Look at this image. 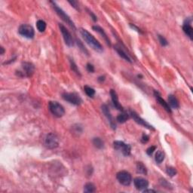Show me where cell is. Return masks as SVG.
I'll return each instance as SVG.
<instances>
[{"instance_id":"cell-1","label":"cell","mask_w":193,"mask_h":193,"mask_svg":"<svg viewBox=\"0 0 193 193\" xmlns=\"http://www.w3.org/2000/svg\"><path fill=\"white\" fill-rule=\"evenodd\" d=\"M79 32L80 34L82 35V36L84 39V41L87 42V45H89V46H91L94 51L100 52V53L103 52V48L101 43L99 42V41L96 39L95 37H94L93 35H91L87 30L83 28L80 29Z\"/></svg>"},{"instance_id":"cell-2","label":"cell","mask_w":193,"mask_h":193,"mask_svg":"<svg viewBox=\"0 0 193 193\" xmlns=\"http://www.w3.org/2000/svg\"><path fill=\"white\" fill-rule=\"evenodd\" d=\"M50 3L52 5V7H53V8L55 9V12H56L57 15H58V16H59L60 17V18L65 22V23H67L69 27H71L73 30H76V26H75L74 23H73V20H71V18L69 17V15H66V12H65L62 9V8H60V7L58 6V5H57L55 2H52V1H51V2H50Z\"/></svg>"},{"instance_id":"cell-3","label":"cell","mask_w":193,"mask_h":193,"mask_svg":"<svg viewBox=\"0 0 193 193\" xmlns=\"http://www.w3.org/2000/svg\"><path fill=\"white\" fill-rule=\"evenodd\" d=\"M48 109L50 112L57 118H61L64 116L65 109L61 104L57 101H51L48 103Z\"/></svg>"},{"instance_id":"cell-4","label":"cell","mask_w":193,"mask_h":193,"mask_svg":"<svg viewBox=\"0 0 193 193\" xmlns=\"http://www.w3.org/2000/svg\"><path fill=\"white\" fill-rule=\"evenodd\" d=\"M18 33L20 36H23L24 38H27L30 39H33L35 36V30L31 25L24 23L21 24L18 28Z\"/></svg>"},{"instance_id":"cell-5","label":"cell","mask_w":193,"mask_h":193,"mask_svg":"<svg viewBox=\"0 0 193 193\" xmlns=\"http://www.w3.org/2000/svg\"><path fill=\"white\" fill-rule=\"evenodd\" d=\"M62 98L66 102L75 105V106H79L82 103V100L80 98V96L76 93H63L62 94Z\"/></svg>"},{"instance_id":"cell-6","label":"cell","mask_w":193,"mask_h":193,"mask_svg":"<svg viewBox=\"0 0 193 193\" xmlns=\"http://www.w3.org/2000/svg\"><path fill=\"white\" fill-rule=\"evenodd\" d=\"M45 146L49 149H56L59 146V139L54 133H49L45 138Z\"/></svg>"},{"instance_id":"cell-7","label":"cell","mask_w":193,"mask_h":193,"mask_svg":"<svg viewBox=\"0 0 193 193\" xmlns=\"http://www.w3.org/2000/svg\"><path fill=\"white\" fill-rule=\"evenodd\" d=\"M113 147L116 150L122 152V153L125 156L130 155V151H131V146L129 144L125 143L123 141L116 140V141L113 142Z\"/></svg>"},{"instance_id":"cell-8","label":"cell","mask_w":193,"mask_h":193,"mask_svg":"<svg viewBox=\"0 0 193 193\" xmlns=\"http://www.w3.org/2000/svg\"><path fill=\"white\" fill-rule=\"evenodd\" d=\"M116 178H117L119 183H121L123 186H125L130 185V183L132 182L131 175H130V173L129 172L126 171V170L119 171L116 174Z\"/></svg>"},{"instance_id":"cell-9","label":"cell","mask_w":193,"mask_h":193,"mask_svg":"<svg viewBox=\"0 0 193 193\" xmlns=\"http://www.w3.org/2000/svg\"><path fill=\"white\" fill-rule=\"evenodd\" d=\"M59 28L61 33H62L66 45L69 47H73L74 45V40H73L71 33H69V31L66 29L64 25L61 24V23H59Z\"/></svg>"},{"instance_id":"cell-10","label":"cell","mask_w":193,"mask_h":193,"mask_svg":"<svg viewBox=\"0 0 193 193\" xmlns=\"http://www.w3.org/2000/svg\"><path fill=\"white\" fill-rule=\"evenodd\" d=\"M22 71L17 72V75L19 76H26V77H30L33 76L35 71V66L33 63L29 62H24L22 63Z\"/></svg>"},{"instance_id":"cell-11","label":"cell","mask_w":193,"mask_h":193,"mask_svg":"<svg viewBox=\"0 0 193 193\" xmlns=\"http://www.w3.org/2000/svg\"><path fill=\"white\" fill-rule=\"evenodd\" d=\"M129 115H130V116L132 117V119H134L136 122H137V124L143 126L144 127H146V128L149 129V130H155V127H154L153 126L151 125L150 124H149L146 121H145L143 119H142V118L140 117V116H139L138 114H137V112H134V111L130 110V112H129Z\"/></svg>"},{"instance_id":"cell-12","label":"cell","mask_w":193,"mask_h":193,"mask_svg":"<svg viewBox=\"0 0 193 193\" xmlns=\"http://www.w3.org/2000/svg\"><path fill=\"white\" fill-rule=\"evenodd\" d=\"M101 109H102V112L103 113L104 116H105V117L107 119L108 122H109V125H110L112 130H116V122H115V120H114L113 117H112V114H111L110 110H109L107 105H106V104H103L102 106H101Z\"/></svg>"},{"instance_id":"cell-13","label":"cell","mask_w":193,"mask_h":193,"mask_svg":"<svg viewBox=\"0 0 193 193\" xmlns=\"http://www.w3.org/2000/svg\"><path fill=\"white\" fill-rule=\"evenodd\" d=\"M192 18L188 17L185 20L183 25V30L186 35L190 39V40H192L193 37V28L192 27Z\"/></svg>"},{"instance_id":"cell-14","label":"cell","mask_w":193,"mask_h":193,"mask_svg":"<svg viewBox=\"0 0 193 193\" xmlns=\"http://www.w3.org/2000/svg\"><path fill=\"white\" fill-rule=\"evenodd\" d=\"M134 184L138 190H144L149 186V182L143 177H136L134 180Z\"/></svg>"},{"instance_id":"cell-15","label":"cell","mask_w":193,"mask_h":193,"mask_svg":"<svg viewBox=\"0 0 193 193\" xmlns=\"http://www.w3.org/2000/svg\"><path fill=\"white\" fill-rule=\"evenodd\" d=\"M154 96H155V99H156V101H158V103H159V104H160L161 106H162V107L164 108V109H165V110L167 111L168 112H171V109H170V106L168 105V103L166 102V101H165V100L163 99V98L161 97L160 94H159V91H154Z\"/></svg>"},{"instance_id":"cell-16","label":"cell","mask_w":193,"mask_h":193,"mask_svg":"<svg viewBox=\"0 0 193 193\" xmlns=\"http://www.w3.org/2000/svg\"><path fill=\"white\" fill-rule=\"evenodd\" d=\"M110 96H111V99H112V102L113 103L114 106L118 109V110L123 111L124 109L122 107V106L121 105V103H119V97H118V94L116 93V91L113 89L110 90Z\"/></svg>"},{"instance_id":"cell-17","label":"cell","mask_w":193,"mask_h":193,"mask_svg":"<svg viewBox=\"0 0 193 193\" xmlns=\"http://www.w3.org/2000/svg\"><path fill=\"white\" fill-rule=\"evenodd\" d=\"M114 49L116 50V52L118 53V55L121 57L122 58H123L124 60H125L126 61L129 62V63H132V60L130 58V57L128 56L127 53L125 52V50H123V48H122V46L119 45H116L114 46Z\"/></svg>"},{"instance_id":"cell-18","label":"cell","mask_w":193,"mask_h":193,"mask_svg":"<svg viewBox=\"0 0 193 193\" xmlns=\"http://www.w3.org/2000/svg\"><path fill=\"white\" fill-rule=\"evenodd\" d=\"M92 28L94 31L98 32V33H100V34L102 36L103 38L104 39V40L106 41V44H107L109 46H111V42H110V40H109V36H107V34L105 33V31H104V30L102 28V27H99V26H97V25H96V26H93Z\"/></svg>"},{"instance_id":"cell-19","label":"cell","mask_w":193,"mask_h":193,"mask_svg":"<svg viewBox=\"0 0 193 193\" xmlns=\"http://www.w3.org/2000/svg\"><path fill=\"white\" fill-rule=\"evenodd\" d=\"M168 105L170 107L173 108V109H178L180 107V103H179L178 100L173 94H170L168 96Z\"/></svg>"},{"instance_id":"cell-20","label":"cell","mask_w":193,"mask_h":193,"mask_svg":"<svg viewBox=\"0 0 193 193\" xmlns=\"http://www.w3.org/2000/svg\"><path fill=\"white\" fill-rule=\"evenodd\" d=\"M129 117H130V115H129L128 112L123 110L122 113L119 114V116H117L116 120H117V122H119V123H125V122H127V120H128Z\"/></svg>"},{"instance_id":"cell-21","label":"cell","mask_w":193,"mask_h":193,"mask_svg":"<svg viewBox=\"0 0 193 193\" xmlns=\"http://www.w3.org/2000/svg\"><path fill=\"white\" fill-rule=\"evenodd\" d=\"M92 143L97 149H101L104 147V142L100 137H94L92 140Z\"/></svg>"},{"instance_id":"cell-22","label":"cell","mask_w":193,"mask_h":193,"mask_svg":"<svg viewBox=\"0 0 193 193\" xmlns=\"http://www.w3.org/2000/svg\"><path fill=\"white\" fill-rule=\"evenodd\" d=\"M137 172L140 174L146 175L147 174V169L145 165L142 162H137Z\"/></svg>"},{"instance_id":"cell-23","label":"cell","mask_w":193,"mask_h":193,"mask_svg":"<svg viewBox=\"0 0 193 193\" xmlns=\"http://www.w3.org/2000/svg\"><path fill=\"white\" fill-rule=\"evenodd\" d=\"M96 191V186L94 183H87L84 186V192L87 193H92Z\"/></svg>"},{"instance_id":"cell-24","label":"cell","mask_w":193,"mask_h":193,"mask_svg":"<svg viewBox=\"0 0 193 193\" xmlns=\"http://www.w3.org/2000/svg\"><path fill=\"white\" fill-rule=\"evenodd\" d=\"M165 155L162 151L159 150L156 152L155 156V160L157 164H161L164 160H165Z\"/></svg>"},{"instance_id":"cell-25","label":"cell","mask_w":193,"mask_h":193,"mask_svg":"<svg viewBox=\"0 0 193 193\" xmlns=\"http://www.w3.org/2000/svg\"><path fill=\"white\" fill-rule=\"evenodd\" d=\"M46 23L42 20H39L38 21L36 22L37 29H38L39 31L41 32V33L45 32V30H46Z\"/></svg>"},{"instance_id":"cell-26","label":"cell","mask_w":193,"mask_h":193,"mask_svg":"<svg viewBox=\"0 0 193 193\" xmlns=\"http://www.w3.org/2000/svg\"><path fill=\"white\" fill-rule=\"evenodd\" d=\"M69 63H70V67H71L72 70H73L75 73H76L78 76H81V73H80L79 69H78L77 65H76V63H75L74 60H73L70 58H69Z\"/></svg>"},{"instance_id":"cell-27","label":"cell","mask_w":193,"mask_h":193,"mask_svg":"<svg viewBox=\"0 0 193 193\" xmlns=\"http://www.w3.org/2000/svg\"><path fill=\"white\" fill-rule=\"evenodd\" d=\"M84 90L85 94H87L89 98H93L94 95H95V90L93 88V87H89V86L85 85L84 87Z\"/></svg>"},{"instance_id":"cell-28","label":"cell","mask_w":193,"mask_h":193,"mask_svg":"<svg viewBox=\"0 0 193 193\" xmlns=\"http://www.w3.org/2000/svg\"><path fill=\"white\" fill-rule=\"evenodd\" d=\"M76 44L78 45V46H79V48H80V50L82 51L83 53H84L85 55H88V51H87V50L86 49V48L84 47V45H83V43L79 39H76Z\"/></svg>"},{"instance_id":"cell-29","label":"cell","mask_w":193,"mask_h":193,"mask_svg":"<svg viewBox=\"0 0 193 193\" xmlns=\"http://www.w3.org/2000/svg\"><path fill=\"white\" fill-rule=\"evenodd\" d=\"M166 173H168V175H169L170 177H174L175 175L177 174V170L175 168H173V167H168V168H167L166 169Z\"/></svg>"},{"instance_id":"cell-30","label":"cell","mask_w":193,"mask_h":193,"mask_svg":"<svg viewBox=\"0 0 193 193\" xmlns=\"http://www.w3.org/2000/svg\"><path fill=\"white\" fill-rule=\"evenodd\" d=\"M158 39H159V42H160L161 45H162V46L165 47V46H167V45H168V40H167L164 36H161V35H159V36H158Z\"/></svg>"},{"instance_id":"cell-31","label":"cell","mask_w":193,"mask_h":193,"mask_svg":"<svg viewBox=\"0 0 193 193\" xmlns=\"http://www.w3.org/2000/svg\"><path fill=\"white\" fill-rule=\"evenodd\" d=\"M155 149H156V146H152L149 147L146 149V154L148 155H149V156H151V155L154 153Z\"/></svg>"},{"instance_id":"cell-32","label":"cell","mask_w":193,"mask_h":193,"mask_svg":"<svg viewBox=\"0 0 193 193\" xmlns=\"http://www.w3.org/2000/svg\"><path fill=\"white\" fill-rule=\"evenodd\" d=\"M129 26H130V28L133 29V30H135V31H137V33H140V34H143V32L142 30H140V28H138V27H137V26H135L134 24H132V23H129Z\"/></svg>"},{"instance_id":"cell-33","label":"cell","mask_w":193,"mask_h":193,"mask_svg":"<svg viewBox=\"0 0 193 193\" xmlns=\"http://www.w3.org/2000/svg\"><path fill=\"white\" fill-rule=\"evenodd\" d=\"M160 183H161V185L165 187V188H167V189L170 188V187H169L170 186V183L167 181L166 180H165V179H162V180H160Z\"/></svg>"},{"instance_id":"cell-34","label":"cell","mask_w":193,"mask_h":193,"mask_svg":"<svg viewBox=\"0 0 193 193\" xmlns=\"http://www.w3.org/2000/svg\"><path fill=\"white\" fill-rule=\"evenodd\" d=\"M86 69H87V70L89 73H94V65H92L91 63H87V65H86Z\"/></svg>"},{"instance_id":"cell-35","label":"cell","mask_w":193,"mask_h":193,"mask_svg":"<svg viewBox=\"0 0 193 193\" xmlns=\"http://www.w3.org/2000/svg\"><path fill=\"white\" fill-rule=\"evenodd\" d=\"M149 140V137L147 134H143L142 137H141V142H142V143H148Z\"/></svg>"},{"instance_id":"cell-36","label":"cell","mask_w":193,"mask_h":193,"mask_svg":"<svg viewBox=\"0 0 193 193\" xmlns=\"http://www.w3.org/2000/svg\"><path fill=\"white\" fill-rule=\"evenodd\" d=\"M69 3L72 5L74 8H76V10H79V3L76 1H69Z\"/></svg>"},{"instance_id":"cell-37","label":"cell","mask_w":193,"mask_h":193,"mask_svg":"<svg viewBox=\"0 0 193 193\" xmlns=\"http://www.w3.org/2000/svg\"><path fill=\"white\" fill-rule=\"evenodd\" d=\"M87 12H88V14H89L90 16H91V18H92V20H94V22H96V21H97V20H98V18H97V16H96V15H94V14L93 13V12H91V11H90V10H88V9H87Z\"/></svg>"},{"instance_id":"cell-38","label":"cell","mask_w":193,"mask_h":193,"mask_svg":"<svg viewBox=\"0 0 193 193\" xmlns=\"http://www.w3.org/2000/svg\"><path fill=\"white\" fill-rule=\"evenodd\" d=\"M98 81L100 82H104L105 81V76H100L99 78H98Z\"/></svg>"},{"instance_id":"cell-39","label":"cell","mask_w":193,"mask_h":193,"mask_svg":"<svg viewBox=\"0 0 193 193\" xmlns=\"http://www.w3.org/2000/svg\"><path fill=\"white\" fill-rule=\"evenodd\" d=\"M157 191H155V190H153V189H144L143 190V192H156Z\"/></svg>"},{"instance_id":"cell-40","label":"cell","mask_w":193,"mask_h":193,"mask_svg":"<svg viewBox=\"0 0 193 193\" xmlns=\"http://www.w3.org/2000/svg\"><path fill=\"white\" fill-rule=\"evenodd\" d=\"M0 51H1V52H0V55H3L4 53H5V49H4L3 47H1V48H0Z\"/></svg>"}]
</instances>
